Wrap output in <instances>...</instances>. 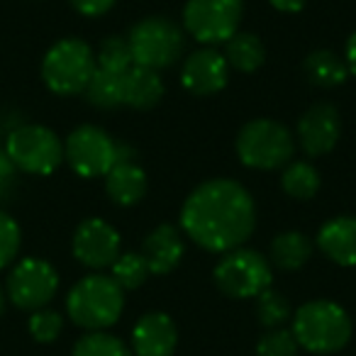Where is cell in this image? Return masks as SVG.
Wrapping results in <instances>:
<instances>
[{"instance_id": "21", "label": "cell", "mask_w": 356, "mask_h": 356, "mask_svg": "<svg viewBox=\"0 0 356 356\" xmlns=\"http://www.w3.org/2000/svg\"><path fill=\"white\" fill-rule=\"evenodd\" d=\"M225 59L232 69L242 71V74H252L266 59L264 44L257 35L252 32H237L225 42Z\"/></svg>"}, {"instance_id": "24", "label": "cell", "mask_w": 356, "mask_h": 356, "mask_svg": "<svg viewBox=\"0 0 356 356\" xmlns=\"http://www.w3.org/2000/svg\"><path fill=\"white\" fill-rule=\"evenodd\" d=\"M281 186L291 198L310 200L320 191V171L307 161H293L283 171Z\"/></svg>"}, {"instance_id": "36", "label": "cell", "mask_w": 356, "mask_h": 356, "mask_svg": "<svg viewBox=\"0 0 356 356\" xmlns=\"http://www.w3.org/2000/svg\"><path fill=\"white\" fill-rule=\"evenodd\" d=\"M3 307H6V298H3V291H0V315H3Z\"/></svg>"}, {"instance_id": "12", "label": "cell", "mask_w": 356, "mask_h": 356, "mask_svg": "<svg viewBox=\"0 0 356 356\" xmlns=\"http://www.w3.org/2000/svg\"><path fill=\"white\" fill-rule=\"evenodd\" d=\"M120 234L105 220L90 218L74 234V257L88 268H108L120 257Z\"/></svg>"}, {"instance_id": "35", "label": "cell", "mask_w": 356, "mask_h": 356, "mask_svg": "<svg viewBox=\"0 0 356 356\" xmlns=\"http://www.w3.org/2000/svg\"><path fill=\"white\" fill-rule=\"evenodd\" d=\"M344 61H346V69H349V74L356 76V32L349 37V42H346V56H344Z\"/></svg>"}, {"instance_id": "2", "label": "cell", "mask_w": 356, "mask_h": 356, "mask_svg": "<svg viewBox=\"0 0 356 356\" xmlns=\"http://www.w3.org/2000/svg\"><path fill=\"white\" fill-rule=\"evenodd\" d=\"M69 317L88 332H103L120 320L124 310V291L113 276L93 273L71 288L66 298Z\"/></svg>"}, {"instance_id": "4", "label": "cell", "mask_w": 356, "mask_h": 356, "mask_svg": "<svg viewBox=\"0 0 356 356\" xmlns=\"http://www.w3.org/2000/svg\"><path fill=\"white\" fill-rule=\"evenodd\" d=\"M296 154L291 132L276 120H252L237 134V156L244 166L273 171L286 166Z\"/></svg>"}, {"instance_id": "33", "label": "cell", "mask_w": 356, "mask_h": 356, "mask_svg": "<svg viewBox=\"0 0 356 356\" xmlns=\"http://www.w3.org/2000/svg\"><path fill=\"white\" fill-rule=\"evenodd\" d=\"M76 13L86 17H100L115 6V0H69Z\"/></svg>"}, {"instance_id": "3", "label": "cell", "mask_w": 356, "mask_h": 356, "mask_svg": "<svg viewBox=\"0 0 356 356\" xmlns=\"http://www.w3.org/2000/svg\"><path fill=\"white\" fill-rule=\"evenodd\" d=\"M293 337L312 354H334L351 339V320L337 302L310 300L293 315Z\"/></svg>"}, {"instance_id": "30", "label": "cell", "mask_w": 356, "mask_h": 356, "mask_svg": "<svg viewBox=\"0 0 356 356\" xmlns=\"http://www.w3.org/2000/svg\"><path fill=\"white\" fill-rule=\"evenodd\" d=\"M20 249V227L8 213L0 210V268H6Z\"/></svg>"}, {"instance_id": "20", "label": "cell", "mask_w": 356, "mask_h": 356, "mask_svg": "<svg viewBox=\"0 0 356 356\" xmlns=\"http://www.w3.org/2000/svg\"><path fill=\"white\" fill-rule=\"evenodd\" d=\"M302 71H305L307 81H310L312 86H320V88L341 86L346 81V76H349L346 61L339 59V56L330 49L312 51L305 59V64H302Z\"/></svg>"}, {"instance_id": "22", "label": "cell", "mask_w": 356, "mask_h": 356, "mask_svg": "<svg viewBox=\"0 0 356 356\" xmlns=\"http://www.w3.org/2000/svg\"><path fill=\"white\" fill-rule=\"evenodd\" d=\"M312 257V242L302 232H283L271 242V261L283 271H298Z\"/></svg>"}, {"instance_id": "19", "label": "cell", "mask_w": 356, "mask_h": 356, "mask_svg": "<svg viewBox=\"0 0 356 356\" xmlns=\"http://www.w3.org/2000/svg\"><path fill=\"white\" fill-rule=\"evenodd\" d=\"M122 98L124 105H129V108H154L163 98V81L159 79V71L132 64L122 74Z\"/></svg>"}, {"instance_id": "28", "label": "cell", "mask_w": 356, "mask_h": 356, "mask_svg": "<svg viewBox=\"0 0 356 356\" xmlns=\"http://www.w3.org/2000/svg\"><path fill=\"white\" fill-rule=\"evenodd\" d=\"M257 317L264 327L273 330V327L283 325L291 317V302L281 293L266 288V291H261L257 296Z\"/></svg>"}, {"instance_id": "15", "label": "cell", "mask_w": 356, "mask_h": 356, "mask_svg": "<svg viewBox=\"0 0 356 356\" xmlns=\"http://www.w3.org/2000/svg\"><path fill=\"white\" fill-rule=\"evenodd\" d=\"M176 344V322L166 312H147L132 330V349L137 356H171Z\"/></svg>"}, {"instance_id": "23", "label": "cell", "mask_w": 356, "mask_h": 356, "mask_svg": "<svg viewBox=\"0 0 356 356\" xmlns=\"http://www.w3.org/2000/svg\"><path fill=\"white\" fill-rule=\"evenodd\" d=\"M83 93H86V100H88L90 105H95V108H100V110L118 108V105L124 103L122 76L110 74V71H103V69H95Z\"/></svg>"}, {"instance_id": "8", "label": "cell", "mask_w": 356, "mask_h": 356, "mask_svg": "<svg viewBox=\"0 0 356 356\" xmlns=\"http://www.w3.org/2000/svg\"><path fill=\"white\" fill-rule=\"evenodd\" d=\"M215 283L229 298H257L271 288V264L254 249H232L215 266Z\"/></svg>"}, {"instance_id": "7", "label": "cell", "mask_w": 356, "mask_h": 356, "mask_svg": "<svg viewBox=\"0 0 356 356\" xmlns=\"http://www.w3.org/2000/svg\"><path fill=\"white\" fill-rule=\"evenodd\" d=\"M6 154L20 171L32 176H49L64 161V144L51 129L42 124H25L8 137Z\"/></svg>"}, {"instance_id": "25", "label": "cell", "mask_w": 356, "mask_h": 356, "mask_svg": "<svg viewBox=\"0 0 356 356\" xmlns=\"http://www.w3.org/2000/svg\"><path fill=\"white\" fill-rule=\"evenodd\" d=\"M132 64V51H129V44L124 37H105L100 42L98 54H95V66L98 69L122 76Z\"/></svg>"}, {"instance_id": "16", "label": "cell", "mask_w": 356, "mask_h": 356, "mask_svg": "<svg viewBox=\"0 0 356 356\" xmlns=\"http://www.w3.org/2000/svg\"><path fill=\"white\" fill-rule=\"evenodd\" d=\"M184 237L173 225H159L147 239H144L142 257L149 266V273L166 276L184 259Z\"/></svg>"}, {"instance_id": "14", "label": "cell", "mask_w": 356, "mask_h": 356, "mask_svg": "<svg viewBox=\"0 0 356 356\" xmlns=\"http://www.w3.org/2000/svg\"><path fill=\"white\" fill-rule=\"evenodd\" d=\"M229 64L225 54L208 47L191 54L181 71V83L193 95H215L227 86Z\"/></svg>"}, {"instance_id": "1", "label": "cell", "mask_w": 356, "mask_h": 356, "mask_svg": "<svg viewBox=\"0 0 356 356\" xmlns=\"http://www.w3.org/2000/svg\"><path fill=\"white\" fill-rule=\"evenodd\" d=\"M181 225L198 247L227 254L242 247L257 227L254 198L237 181L213 178L186 198Z\"/></svg>"}, {"instance_id": "13", "label": "cell", "mask_w": 356, "mask_h": 356, "mask_svg": "<svg viewBox=\"0 0 356 356\" xmlns=\"http://www.w3.org/2000/svg\"><path fill=\"white\" fill-rule=\"evenodd\" d=\"M339 113L330 103H315L298 120V139L310 156H322V154L332 152L339 139Z\"/></svg>"}, {"instance_id": "17", "label": "cell", "mask_w": 356, "mask_h": 356, "mask_svg": "<svg viewBox=\"0 0 356 356\" xmlns=\"http://www.w3.org/2000/svg\"><path fill=\"white\" fill-rule=\"evenodd\" d=\"M317 247L339 266H356V218L341 215L325 222L317 232Z\"/></svg>"}, {"instance_id": "32", "label": "cell", "mask_w": 356, "mask_h": 356, "mask_svg": "<svg viewBox=\"0 0 356 356\" xmlns=\"http://www.w3.org/2000/svg\"><path fill=\"white\" fill-rule=\"evenodd\" d=\"M13 188H15V163L6 152H0V203L8 200Z\"/></svg>"}, {"instance_id": "29", "label": "cell", "mask_w": 356, "mask_h": 356, "mask_svg": "<svg viewBox=\"0 0 356 356\" xmlns=\"http://www.w3.org/2000/svg\"><path fill=\"white\" fill-rule=\"evenodd\" d=\"M298 354V341L293 332L286 330H271L259 339L257 356H296Z\"/></svg>"}, {"instance_id": "18", "label": "cell", "mask_w": 356, "mask_h": 356, "mask_svg": "<svg viewBox=\"0 0 356 356\" xmlns=\"http://www.w3.org/2000/svg\"><path fill=\"white\" fill-rule=\"evenodd\" d=\"M105 191H108L110 200L122 208L137 205L147 193V173L134 161L115 163L105 176Z\"/></svg>"}, {"instance_id": "9", "label": "cell", "mask_w": 356, "mask_h": 356, "mask_svg": "<svg viewBox=\"0 0 356 356\" xmlns=\"http://www.w3.org/2000/svg\"><path fill=\"white\" fill-rule=\"evenodd\" d=\"M242 13L244 0H188L184 10V27L203 44H222L237 35Z\"/></svg>"}, {"instance_id": "26", "label": "cell", "mask_w": 356, "mask_h": 356, "mask_svg": "<svg viewBox=\"0 0 356 356\" xmlns=\"http://www.w3.org/2000/svg\"><path fill=\"white\" fill-rule=\"evenodd\" d=\"M74 356H132V351L124 346L122 339L115 334L103 332H90L83 334L74 346Z\"/></svg>"}, {"instance_id": "27", "label": "cell", "mask_w": 356, "mask_h": 356, "mask_svg": "<svg viewBox=\"0 0 356 356\" xmlns=\"http://www.w3.org/2000/svg\"><path fill=\"white\" fill-rule=\"evenodd\" d=\"M149 276V266L142 254H120L118 261L113 264V278L122 291H137Z\"/></svg>"}, {"instance_id": "6", "label": "cell", "mask_w": 356, "mask_h": 356, "mask_svg": "<svg viewBox=\"0 0 356 356\" xmlns=\"http://www.w3.org/2000/svg\"><path fill=\"white\" fill-rule=\"evenodd\" d=\"M127 44L134 64L161 71L173 66L184 54V30L168 17H147L129 30Z\"/></svg>"}, {"instance_id": "34", "label": "cell", "mask_w": 356, "mask_h": 356, "mask_svg": "<svg viewBox=\"0 0 356 356\" xmlns=\"http://www.w3.org/2000/svg\"><path fill=\"white\" fill-rule=\"evenodd\" d=\"M268 3L281 13H300L307 0H268Z\"/></svg>"}, {"instance_id": "10", "label": "cell", "mask_w": 356, "mask_h": 356, "mask_svg": "<svg viewBox=\"0 0 356 356\" xmlns=\"http://www.w3.org/2000/svg\"><path fill=\"white\" fill-rule=\"evenodd\" d=\"M69 166L83 178L108 176V171L120 161V144L113 142L105 129L83 124L69 134L64 147Z\"/></svg>"}, {"instance_id": "11", "label": "cell", "mask_w": 356, "mask_h": 356, "mask_svg": "<svg viewBox=\"0 0 356 356\" xmlns=\"http://www.w3.org/2000/svg\"><path fill=\"white\" fill-rule=\"evenodd\" d=\"M59 288L54 266L42 259H22L8 276V296L20 310H42Z\"/></svg>"}, {"instance_id": "31", "label": "cell", "mask_w": 356, "mask_h": 356, "mask_svg": "<svg viewBox=\"0 0 356 356\" xmlns=\"http://www.w3.org/2000/svg\"><path fill=\"white\" fill-rule=\"evenodd\" d=\"M64 330V320L54 310H35L30 317V334L37 341H54Z\"/></svg>"}, {"instance_id": "5", "label": "cell", "mask_w": 356, "mask_h": 356, "mask_svg": "<svg viewBox=\"0 0 356 356\" xmlns=\"http://www.w3.org/2000/svg\"><path fill=\"white\" fill-rule=\"evenodd\" d=\"M95 66V54L83 40H61L42 61V79L56 95H79L86 90Z\"/></svg>"}]
</instances>
